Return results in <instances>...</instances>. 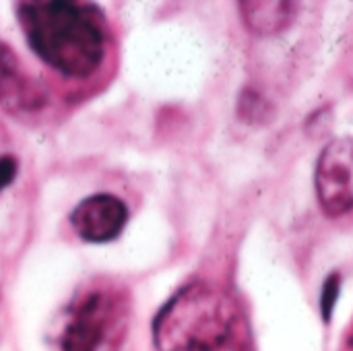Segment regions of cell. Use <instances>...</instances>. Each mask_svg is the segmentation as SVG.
<instances>
[{
    "label": "cell",
    "mask_w": 353,
    "mask_h": 351,
    "mask_svg": "<svg viewBox=\"0 0 353 351\" xmlns=\"http://www.w3.org/2000/svg\"><path fill=\"white\" fill-rule=\"evenodd\" d=\"M14 17L31 52L60 77L87 79L105 60V17L91 2L25 0Z\"/></svg>",
    "instance_id": "1"
},
{
    "label": "cell",
    "mask_w": 353,
    "mask_h": 351,
    "mask_svg": "<svg viewBox=\"0 0 353 351\" xmlns=\"http://www.w3.org/2000/svg\"><path fill=\"white\" fill-rule=\"evenodd\" d=\"M236 327V308L230 298L203 281L180 288L153 319L157 351H217Z\"/></svg>",
    "instance_id": "2"
},
{
    "label": "cell",
    "mask_w": 353,
    "mask_h": 351,
    "mask_svg": "<svg viewBox=\"0 0 353 351\" xmlns=\"http://www.w3.org/2000/svg\"><path fill=\"white\" fill-rule=\"evenodd\" d=\"M126 317V300L114 288L97 283L77 292L64 310L60 351H120Z\"/></svg>",
    "instance_id": "3"
},
{
    "label": "cell",
    "mask_w": 353,
    "mask_h": 351,
    "mask_svg": "<svg viewBox=\"0 0 353 351\" xmlns=\"http://www.w3.org/2000/svg\"><path fill=\"white\" fill-rule=\"evenodd\" d=\"M321 209L329 217H341L353 209V139L331 141L319 155L314 174Z\"/></svg>",
    "instance_id": "4"
},
{
    "label": "cell",
    "mask_w": 353,
    "mask_h": 351,
    "mask_svg": "<svg viewBox=\"0 0 353 351\" xmlns=\"http://www.w3.org/2000/svg\"><path fill=\"white\" fill-rule=\"evenodd\" d=\"M128 217V207L120 197L112 192H95L74 205L68 221L83 242L108 244L120 238Z\"/></svg>",
    "instance_id": "5"
},
{
    "label": "cell",
    "mask_w": 353,
    "mask_h": 351,
    "mask_svg": "<svg viewBox=\"0 0 353 351\" xmlns=\"http://www.w3.org/2000/svg\"><path fill=\"white\" fill-rule=\"evenodd\" d=\"M46 106L43 87L27 72L14 50L0 41V108L12 116H33Z\"/></svg>",
    "instance_id": "6"
},
{
    "label": "cell",
    "mask_w": 353,
    "mask_h": 351,
    "mask_svg": "<svg viewBox=\"0 0 353 351\" xmlns=\"http://www.w3.org/2000/svg\"><path fill=\"white\" fill-rule=\"evenodd\" d=\"M337 296H339V275L333 273V275L325 281L323 292H321V310H323V317H325L327 323L331 321V310H333V306H335Z\"/></svg>",
    "instance_id": "7"
},
{
    "label": "cell",
    "mask_w": 353,
    "mask_h": 351,
    "mask_svg": "<svg viewBox=\"0 0 353 351\" xmlns=\"http://www.w3.org/2000/svg\"><path fill=\"white\" fill-rule=\"evenodd\" d=\"M19 172V161L12 155H0V192L8 188Z\"/></svg>",
    "instance_id": "8"
},
{
    "label": "cell",
    "mask_w": 353,
    "mask_h": 351,
    "mask_svg": "<svg viewBox=\"0 0 353 351\" xmlns=\"http://www.w3.org/2000/svg\"><path fill=\"white\" fill-rule=\"evenodd\" d=\"M352 343H353V341H352Z\"/></svg>",
    "instance_id": "9"
}]
</instances>
